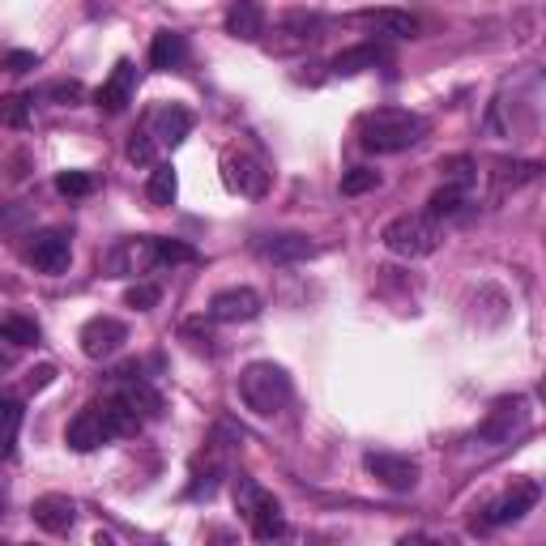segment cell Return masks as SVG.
I'll return each mask as SVG.
<instances>
[{
	"mask_svg": "<svg viewBox=\"0 0 546 546\" xmlns=\"http://www.w3.org/2000/svg\"><path fill=\"white\" fill-rule=\"evenodd\" d=\"M367 474L389 491H414L419 487V465L397 453H367Z\"/></svg>",
	"mask_w": 546,
	"mask_h": 546,
	"instance_id": "8fae6325",
	"label": "cell"
},
{
	"mask_svg": "<svg viewBox=\"0 0 546 546\" xmlns=\"http://www.w3.org/2000/svg\"><path fill=\"white\" fill-rule=\"evenodd\" d=\"M146 133L154 137V146H180V141L192 133V111L180 103H163L150 111V128Z\"/></svg>",
	"mask_w": 546,
	"mask_h": 546,
	"instance_id": "5bb4252c",
	"label": "cell"
},
{
	"mask_svg": "<svg viewBox=\"0 0 546 546\" xmlns=\"http://www.w3.org/2000/svg\"><path fill=\"white\" fill-rule=\"evenodd\" d=\"M440 222H431L427 214H401L393 218L389 227L380 231V244L389 248L393 256H406V261H419V256H431L440 248Z\"/></svg>",
	"mask_w": 546,
	"mask_h": 546,
	"instance_id": "277c9868",
	"label": "cell"
},
{
	"mask_svg": "<svg viewBox=\"0 0 546 546\" xmlns=\"http://www.w3.org/2000/svg\"><path fill=\"white\" fill-rule=\"evenodd\" d=\"M30 517H35V525L47 529V534H69L73 521H77V504L69 495H39L35 508H30Z\"/></svg>",
	"mask_w": 546,
	"mask_h": 546,
	"instance_id": "2e32d148",
	"label": "cell"
},
{
	"mask_svg": "<svg viewBox=\"0 0 546 546\" xmlns=\"http://www.w3.org/2000/svg\"><path fill=\"white\" fill-rule=\"evenodd\" d=\"M440 175H444V184L448 188H470L474 184V158H465V154H457V158H444L440 163Z\"/></svg>",
	"mask_w": 546,
	"mask_h": 546,
	"instance_id": "f546056e",
	"label": "cell"
},
{
	"mask_svg": "<svg viewBox=\"0 0 546 546\" xmlns=\"http://www.w3.org/2000/svg\"><path fill=\"white\" fill-rule=\"evenodd\" d=\"M184 60H188V39L175 35V30H158L154 43H150V64H154V69L171 73V69H180Z\"/></svg>",
	"mask_w": 546,
	"mask_h": 546,
	"instance_id": "ffe728a7",
	"label": "cell"
},
{
	"mask_svg": "<svg viewBox=\"0 0 546 546\" xmlns=\"http://www.w3.org/2000/svg\"><path fill=\"white\" fill-rule=\"evenodd\" d=\"M0 124L5 128H26L30 124V99L26 94H0Z\"/></svg>",
	"mask_w": 546,
	"mask_h": 546,
	"instance_id": "4dcf8cb0",
	"label": "cell"
},
{
	"mask_svg": "<svg viewBox=\"0 0 546 546\" xmlns=\"http://www.w3.org/2000/svg\"><path fill=\"white\" fill-rule=\"evenodd\" d=\"M427 137V120L406 107H376L359 116V146L372 154H401Z\"/></svg>",
	"mask_w": 546,
	"mask_h": 546,
	"instance_id": "6da1fadb",
	"label": "cell"
},
{
	"mask_svg": "<svg viewBox=\"0 0 546 546\" xmlns=\"http://www.w3.org/2000/svg\"><path fill=\"white\" fill-rule=\"evenodd\" d=\"M94 546H116V538H111V534H99V538H94Z\"/></svg>",
	"mask_w": 546,
	"mask_h": 546,
	"instance_id": "b9f144b4",
	"label": "cell"
},
{
	"mask_svg": "<svg viewBox=\"0 0 546 546\" xmlns=\"http://www.w3.org/2000/svg\"><path fill=\"white\" fill-rule=\"evenodd\" d=\"M397 546H431V538L427 534H410V538H401Z\"/></svg>",
	"mask_w": 546,
	"mask_h": 546,
	"instance_id": "60d3db41",
	"label": "cell"
},
{
	"mask_svg": "<svg viewBox=\"0 0 546 546\" xmlns=\"http://www.w3.org/2000/svg\"><path fill=\"white\" fill-rule=\"evenodd\" d=\"M5 508H9V491L0 487V517H5Z\"/></svg>",
	"mask_w": 546,
	"mask_h": 546,
	"instance_id": "7bdbcfd3",
	"label": "cell"
},
{
	"mask_svg": "<svg viewBox=\"0 0 546 546\" xmlns=\"http://www.w3.org/2000/svg\"><path fill=\"white\" fill-rule=\"evenodd\" d=\"M291 376L282 372L278 363H248L244 372H239V401L261 414V419H273L278 410H286V401H291Z\"/></svg>",
	"mask_w": 546,
	"mask_h": 546,
	"instance_id": "7a4b0ae2",
	"label": "cell"
},
{
	"mask_svg": "<svg viewBox=\"0 0 546 546\" xmlns=\"http://www.w3.org/2000/svg\"><path fill=\"white\" fill-rule=\"evenodd\" d=\"M5 69L9 73H30V69H39V56L35 52H9L5 56Z\"/></svg>",
	"mask_w": 546,
	"mask_h": 546,
	"instance_id": "74e56055",
	"label": "cell"
},
{
	"mask_svg": "<svg viewBox=\"0 0 546 546\" xmlns=\"http://www.w3.org/2000/svg\"><path fill=\"white\" fill-rule=\"evenodd\" d=\"M133 82H137V69H133V60H120L116 69H111L107 82L94 90V107L107 111V116H120V111L133 103Z\"/></svg>",
	"mask_w": 546,
	"mask_h": 546,
	"instance_id": "4fadbf2b",
	"label": "cell"
},
{
	"mask_svg": "<svg viewBox=\"0 0 546 546\" xmlns=\"http://www.w3.org/2000/svg\"><path fill=\"white\" fill-rule=\"evenodd\" d=\"M461 205H465V192L461 188H436L427 197V218L431 222H440V218H453V214H461Z\"/></svg>",
	"mask_w": 546,
	"mask_h": 546,
	"instance_id": "4316f807",
	"label": "cell"
},
{
	"mask_svg": "<svg viewBox=\"0 0 546 546\" xmlns=\"http://www.w3.org/2000/svg\"><path fill=\"white\" fill-rule=\"evenodd\" d=\"M525 431H529V401L525 397H500L483 419V427H478V440L500 448V444H512L517 436H525Z\"/></svg>",
	"mask_w": 546,
	"mask_h": 546,
	"instance_id": "5b68a950",
	"label": "cell"
},
{
	"mask_svg": "<svg viewBox=\"0 0 546 546\" xmlns=\"http://www.w3.org/2000/svg\"><path fill=\"white\" fill-rule=\"evenodd\" d=\"M43 99H52V103H60V107H77L86 99V90H82V82H52L43 90Z\"/></svg>",
	"mask_w": 546,
	"mask_h": 546,
	"instance_id": "e575fe53",
	"label": "cell"
},
{
	"mask_svg": "<svg viewBox=\"0 0 546 546\" xmlns=\"http://www.w3.org/2000/svg\"><path fill=\"white\" fill-rule=\"evenodd\" d=\"M184 337H192V346H197V350H210V346H214V333H210V325H205V320H188Z\"/></svg>",
	"mask_w": 546,
	"mask_h": 546,
	"instance_id": "8d00e7d4",
	"label": "cell"
},
{
	"mask_svg": "<svg viewBox=\"0 0 546 546\" xmlns=\"http://www.w3.org/2000/svg\"><path fill=\"white\" fill-rule=\"evenodd\" d=\"M175 192H180V180H175V167H171V163H154L150 184H146L150 205H171V201H175Z\"/></svg>",
	"mask_w": 546,
	"mask_h": 546,
	"instance_id": "484cf974",
	"label": "cell"
},
{
	"mask_svg": "<svg viewBox=\"0 0 546 546\" xmlns=\"http://www.w3.org/2000/svg\"><path fill=\"white\" fill-rule=\"evenodd\" d=\"M363 22L376 30V35H389V39H414L419 35V18H410V13L401 9H367Z\"/></svg>",
	"mask_w": 546,
	"mask_h": 546,
	"instance_id": "d6986e66",
	"label": "cell"
},
{
	"mask_svg": "<svg viewBox=\"0 0 546 546\" xmlns=\"http://www.w3.org/2000/svg\"><path fill=\"white\" fill-rule=\"evenodd\" d=\"M256 252L265 256V261L273 265H295V261H312V256L320 252L308 235H299V231H282V235H261L252 244Z\"/></svg>",
	"mask_w": 546,
	"mask_h": 546,
	"instance_id": "30bf717a",
	"label": "cell"
},
{
	"mask_svg": "<svg viewBox=\"0 0 546 546\" xmlns=\"http://www.w3.org/2000/svg\"><path fill=\"white\" fill-rule=\"evenodd\" d=\"M150 546H163V542H150Z\"/></svg>",
	"mask_w": 546,
	"mask_h": 546,
	"instance_id": "ee69618b",
	"label": "cell"
},
{
	"mask_svg": "<svg viewBox=\"0 0 546 546\" xmlns=\"http://www.w3.org/2000/svg\"><path fill=\"white\" fill-rule=\"evenodd\" d=\"M538 171L542 163H495V184H500V192L512 184V188H521L529 180H538Z\"/></svg>",
	"mask_w": 546,
	"mask_h": 546,
	"instance_id": "f1b7e54d",
	"label": "cell"
},
{
	"mask_svg": "<svg viewBox=\"0 0 546 546\" xmlns=\"http://www.w3.org/2000/svg\"><path fill=\"white\" fill-rule=\"evenodd\" d=\"M52 380H56V367L43 363V367H35V372H30V389H47Z\"/></svg>",
	"mask_w": 546,
	"mask_h": 546,
	"instance_id": "f35d334b",
	"label": "cell"
},
{
	"mask_svg": "<svg viewBox=\"0 0 546 546\" xmlns=\"http://www.w3.org/2000/svg\"><path fill=\"white\" fill-rule=\"evenodd\" d=\"M56 192H60V197H90L94 175L90 171H60L56 175Z\"/></svg>",
	"mask_w": 546,
	"mask_h": 546,
	"instance_id": "d6a6232c",
	"label": "cell"
},
{
	"mask_svg": "<svg viewBox=\"0 0 546 546\" xmlns=\"http://www.w3.org/2000/svg\"><path fill=\"white\" fill-rule=\"evenodd\" d=\"M128 380L120 384V401H128V406H133L137 414H141V419H158V414H163V393H158V389H150V384L146 380H141L137 372H124Z\"/></svg>",
	"mask_w": 546,
	"mask_h": 546,
	"instance_id": "ac0fdd59",
	"label": "cell"
},
{
	"mask_svg": "<svg viewBox=\"0 0 546 546\" xmlns=\"http://www.w3.org/2000/svg\"><path fill=\"white\" fill-rule=\"evenodd\" d=\"M205 546H239V534H235V529H214Z\"/></svg>",
	"mask_w": 546,
	"mask_h": 546,
	"instance_id": "ab89813d",
	"label": "cell"
},
{
	"mask_svg": "<svg viewBox=\"0 0 546 546\" xmlns=\"http://www.w3.org/2000/svg\"><path fill=\"white\" fill-rule=\"evenodd\" d=\"M26 419L18 397H0V461L13 457V440H18V427Z\"/></svg>",
	"mask_w": 546,
	"mask_h": 546,
	"instance_id": "cb8c5ba5",
	"label": "cell"
},
{
	"mask_svg": "<svg viewBox=\"0 0 546 546\" xmlns=\"http://www.w3.org/2000/svg\"><path fill=\"white\" fill-rule=\"evenodd\" d=\"M256 316H261V295L252 286H231V291H218L210 299V320H218V325H239V320Z\"/></svg>",
	"mask_w": 546,
	"mask_h": 546,
	"instance_id": "9c48e42d",
	"label": "cell"
},
{
	"mask_svg": "<svg viewBox=\"0 0 546 546\" xmlns=\"http://www.w3.org/2000/svg\"><path fill=\"white\" fill-rule=\"evenodd\" d=\"M235 508L244 512V521L252 525V534L261 542H282L286 538V512L261 483H256V478H248V474L235 478Z\"/></svg>",
	"mask_w": 546,
	"mask_h": 546,
	"instance_id": "3957f363",
	"label": "cell"
},
{
	"mask_svg": "<svg viewBox=\"0 0 546 546\" xmlns=\"http://www.w3.org/2000/svg\"><path fill=\"white\" fill-rule=\"evenodd\" d=\"M372 188H380V171H372V167H350L342 175V197H363V192H372Z\"/></svg>",
	"mask_w": 546,
	"mask_h": 546,
	"instance_id": "1f68e13d",
	"label": "cell"
},
{
	"mask_svg": "<svg viewBox=\"0 0 546 546\" xmlns=\"http://www.w3.org/2000/svg\"><path fill=\"white\" fill-rule=\"evenodd\" d=\"M26 256H30V265L43 269V273H64L69 261H73V244H69V235L64 231H39L35 239H30Z\"/></svg>",
	"mask_w": 546,
	"mask_h": 546,
	"instance_id": "7c38bea8",
	"label": "cell"
},
{
	"mask_svg": "<svg viewBox=\"0 0 546 546\" xmlns=\"http://www.w3.org/2000/svg\"><path fill=\"white\" fill-rule=\"evenodd\" d=\"M150 256H154V265H192V261H197V248L184 244V239L150 235Z\"/></svg>",
	"mask_w": 546,
	"mask_h": 546,
	"instance_id": "d4e9b609",
	"label": "cell"
},
{
	"mask_svg": "<svg viewBox=\"0 0 546 546\" xmlns=\"http://www.w3.org/2000/svg\"><path fill=\"white\" fill-rule=\"evenodd\" d=\"M222 184L239 197H265L269 192V171L256 163L252 154H222Z\"/></svg>",
	"mask_w": 546,
	"mask_h": 546,
	"instance_id": "8992f818",
	"label": "cell"
},
{
	"mask_svg": "<svg viewBox=\"0 0 546 546\" xmlns=\"http://www.w3.org/2000/svg\"><path fill=\"white\" fill-rule=\"evenodd\" d=\"M103 427H107V436H111V440L137 436V431H141V414H137L133 406H128V401L111 397V401H103Z\"/></svg>",
	"mask_w": 546,
	"mask_h": 546,
	"instance_id": "603a6c76",
	"label": "cell"
},
{
	"mask_svg": "<svg viewBox=\"0 0 546 546\" xmlns=\"http://www.w3.org/2000/svg\"><path fill=\"white\" fill-rule=\"evenodd\" d=\"M77 342H82L86 359H111L128 342V325H124V320H116V316H94V320H86V325H82Z\"/></svg>",
	"mask_w": 546,
	"mask_h": 546,
	"instance_id": "52a82bcc",
	"label": "cell"
},
{
	"mask_svg": "<svg viewBox=\"0 0 546 546\" xmlns=\"http://www.w3.org/2000/svg\"><path fill=\"white\" fill-rule=\"evenodd\" d=\"M107 440H111V436H107V427H103V406L77 410L73 423H69V431H64V444H69L73 453H94V448H103Z\"/></svg>",
	"mask_w": 546,
	"mask_h": 546,
	"instance_id": "9a60e30c",
	"label": "cell"
},
{
	"mask_svg": "<svg viewBox=\"0 0 546 546\" xmlns=\"http://www.w3.org/2000/svg\"><path fill=\"white\" fill-rule=\"evenodd\" d=\"M320 30H325L320 13H308V9H291V13H282V22H278V35H291V43H286V47L316 43Z\"/></svg>",
	"mask_w": 546,
	"mask_h": 546,
	"instance_id": "7402d4cb",
	"label": "cell"
},
{
	"mask_svg": "<svg viewBox=\"0 0 546 546\" xmlns=\"http://www.w3.org/2000/svg\"><path fill=\"white\" fill-rule=\"evenodd\" d=\"M227 35L235 39H261L265 35V9L252 5V0H239V5L227 9Z\"/></svg>",
	"mask_w": 546,
	"mask_h": 546,
	"instance_id": "44dd1931",
	"label": "cell"
},
{
	"mask_svg": "<svg viewBox=\"0 0 546 546\" xmlns=\"http://www.w3.org/2000/svg\"><path fill=\"white\" fill-rule=\"evenodd\" d=\"M154 154H158L154 137H150V133H133V141H128V158H133V163H141V167H154Z\"/></svg>",
	"mask_w": 546,
	"mask_h": 546,
	"instance_id": "d590c367",
	"label": "cell"
},
{
	"mask_svg": "<svg viewBox=\"0 0 546 546\" xmlns=\"http://www.w3.org/2000/svg\"><path fill=\"white\" fill-rule=\"evenodd\" d=\"M158 299H163V291H158L154 282H137V286H128V291H124V303H128V308H137V312H150Z\"/></svg>",
	"mask_w": 546,
	"mask_h": 546,
	"instance_id": "836d02e7",
	"label": "cell"
},
{
	"mask_svg": "<svg viewBox=\"0 0 546 546\" xmlns=\"http://www.w3.org/2000/svg\"><path fill=\"white\" fill-rule=\"evenodd\" d=\"M389 60V52L376 43H359V47H346V52H337L333 64H329V73L333 77H355V73H367V69H376V64Z\"/></svg>",
	"mask_w": 546,
	"mask_h": 546,
	"instance_id": "e0dca14e",
	"label": "cell"
},
{
	"mask_svg": "<svg viewBox=\"0 0 546 546\" xmlns=\"http://www.w3.org/2000/svg\"><path fill=\"white\" fill-rule=\"evenodd\" d=\"M538 483L534 478H521V483H512V491H504L495 504L483 508V521H474V525H512V521H521L529 508L538 504Z\"/></svg>",
	"mask_w": 546,
	"mask_h": 546,
	"instance_id": "ba28073f",
	"label": "cell"
},
{
	"mask_svg": "<svg viewBox=\"0 0 546 546\" xmlns=\"http://www.w3.org/2000/svg\"><path fill=\"white\" fill-rule=\"evenodd\" d=\"M0 342L39 346V325H35V320H22V316H9V320H0Z\"/></svg>",
	"mask_w": 546,
	"mask_h": 546,
	"instance_id": "83f0119b",
	"label": "cell"
}]
</instances>
